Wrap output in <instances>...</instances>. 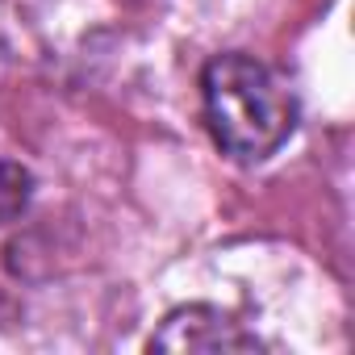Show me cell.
<instances>
[{
	"label": "cell",
	"mask_w": 355,
	"mask_h": 355,
	"mask_svg": "<svg viewBox=\"0 0 355 355\" xmlns=\"http://www.w3.org/2000/svg\"><path fill=\"white\" fill-rule=\"evenodd\" d=\"M201 105L214 142L239 163L272 159L297 130V96L284 76L239 51L205 63Z\"/></svg>",
	"instance_id": "6da1fadb"
},
{
	"label": "cell",
	"mask_w": 355,
	"mask_h": 355,
	"mask_svg": "<svg viewBox=\"0 0 355 355\" xmlns=\"http://www.w3.org/2000/svg\"><path fill=\"white\" fill-rule=\"evenodd\" d=\"M268 343L247 330L234 313L218 305H184L171 309L163 326L150 334V351H189V355H226V351H263Z\"/></svg>",
	"instance_id": "7a4b0ae2"
},
{
	"label": "cell",
	"mask_w": 355,
	"mask_h": 355,
	"mask_svg": "<svg viewBox=\"0 0 355 355\" xmlns=\"http://www.w3.org/2000/svg\"><path fill=\"white\" fill-rule=\"evenodd\" d=\"M34 197V175L21 163L0 159V226H9Z\"/></svg>",
	"instance_id": "3957f363"
}]
</instances>
